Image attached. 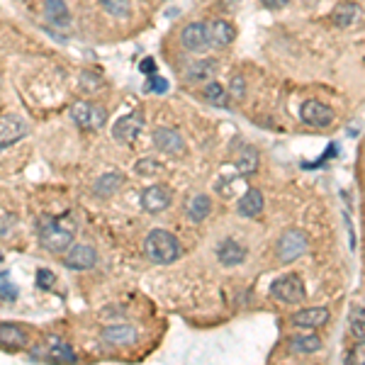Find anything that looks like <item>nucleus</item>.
Listing matches in <instances>:
<instances>
[{
    "instance_id": "19",
    "label": "nucleus",
    "mask_w": 365,
    "mask_h": 365,
    "mask_svg": "<svg viewBox=\"0 0 365 365\" xmlns=\"http://www.w3.org/2000/svg\"><path fill=\"white\" fill-rule=\"evenodd\" d=\"M207 30H209V44H212V47L222 49V47H229V44L236 40L234 25H231V22H226V20L207 22Z\"/></svg>"
},
{
    "instance_id": "8",
    "label": "nucleus",
    "mask_w": 365,
    "mask_h": 365,
    "mask_svg": "<svg viewBox=\"0 0 365 365\" xmlns=\"http://www.w3.org/2000/svg\"><path fill=\"white\" fill-rule=\"evenodd\" d=\"M30 134V124L20 115H0V151L22 141Z\"/></svg>"
},
{
    "instance_id": "1",
    "label": "nucleus",
    "mask_w": 365,
    "mask_h": 365,
    "mask_svg": "<svg viewBox=\"0 0 365 365\" xmlns=\"http://www.w3.org/2000/svg\"><path fill=\"white\" fill-rule=\"evenodd\" d=\"M37 236L44 251L49 253H64L74 243L76 224L69 217H44L37 226Z\"/></svg>"
},
{
    "instance_id": "34",
    "label": "nucleus",
    "mask_w": 365,
    "mask_h": 365,
    "mask_svg": "<svg viewBox=\"0 0 365 365\" xmlns=\"http://www.w3.org/2000/svg\"><path fill=\"white\" fill-rule=\"evenodd\" d=\"M146 91L149 93H166L168 91V81L161 79V76H149V83H146Z\"/></svg>"
},
{
    "instance_id": "32",
    "label": "nucleus",
    "mask_w": 365,
    "mask_h": 365,
    "mask_svg": "<svg viewBox=\"0 0 365 365\" xmlns=\"http://www.w3.org/2000/svg\"><path fill=\"white\" fill-rule=\"evenodd\" d=\"M226 93H229V98H234V100H243V98H246V79H243V76H234L229 88H226Z\"/></svg>"
},
{
    "instance_id": "17",
    "label": "nucleus",
    "mask_w": 365,
    "mask_h": 365,
    "mask_svg": "<svg viewBox=\"0 0 365 365\" xmlns=\"http://www.w3.org/2000/svg\"><path fill=\"white\" fill-rule=\"evenodd\" d=\"M263 204H265L263 192L258 190V187H248V190L239 197V202H236V212H239V217L253 219L263 212Z\"/></svg>"
},
{
    "instance_id": "28",
    "label": "nucleus",
    "mask_w": 365,
    "mask_h": 365,
    "mask_svg": "<svg viewBox=\"0 0 365 365\" xmlns=\"http://www.w3.org/2000/svg\"><path fill=\"white\" fill-rule=\"evenodd\" d=\"M47 358H49V361H54V363H76V361H79L76 353H74V348H71L69 344H54L52 348H49Z\"/></svg>"
},
{
    "instance_id": "18",
    "label": "nucleus",
    "mask_w": 365,
    "mask_h": 365,
    "mask_svg": "<svg viewBox=\"0 0 365 365\" xmlns=\"http://www.w3.org/2000/svg\"><path fill=\"white\" fill-rule=\"evenodd\" d=\"M358 20H361V5L351 3V0H344V3H339L331 10V22H334L336 27H341V30L353 27Z\"/></svg>"
},
{
    "instance_id": "35",
    "label": "nucleus",
    "mask_w": 365,
    "mask_h": 365,
    "mask_svg": "<svg viewBox=\"0 0 365 365\" xmlns=\"http://www.w3.org/2000/svg\"><path fill=\"white\" fill-rule=\"evenodd\" d=\"M139 69H141V74H146V76H153V74H156V64H153V59H144Z\"/></svg>"
},
{
    "instance_id": "6",
    "label": "nucleus",
    "mask_w": 365,
    "mask_h": 365,
    "mask_svg": "<svg viewBox=\"0 0 365 365\" xmlns=\"http://www.w3.org/2000/svg\"><path fill=\"white\" fill-rule=\"evenodd\" d=\"M144 124H146V117H144L141 110H134V112L124 115L122 120L115 122L112 127V139L122 144V146H132L137 139L141 137Z\"/></svg>"
},
{
    "instance_id": "3",
    "label": "nucleus",
    "mask_w": 365,
    "mask_h": 365,
    "mask_svg": "<svg viewBox=\"0 0 365 365\" xmlns=\"http://www.w3.org/2000/svg\"><path fill=\"white\" fill-rule=\"evenodd\" d=\"M307 251H309V239L302 229H297V226L285 229L283 234H280L278 243H275V256H278V261L283 265L295 263L297 258H302Z\"/></svg>"
},
{
    "instance_id": "24",
    "label": "nucleus",
    "mask_w": 365,
    "mask_h": 365,
    "mask_svg": "<svg viewBox=\"0 0 365 365\" xmlns=\"http://www.w3.org/2000/svg\"><path fill=\"white\" fill-rule=\"evenodd\" d=\"M322 348V339L317 334H300L290 339V351L297 356H312Z\"/></svg>"
},
{
    "instance_id": "20",
    "label": "nucleus",
    "mask_w": 365,
    "mask_h": 365,
    "mask_svg": "<svg viewBox=\"0 0 365 365\" xmlns=\"http://www.w3.org/2000/svg\"><path fill=\"white\" fill-rule=\"evenodd\" d=\"M30 339H27V331L20 329L18 324H0V346L8 348V351H22L27 348Z\"/></svg>"
},
{
    "instance_id": "37",
    "label": "nucleus",
    "mask_w": 365,
    "mask_h": 365,
    "mask_svg": "<svg viewBox=\"0 0 365 365\" xmlns=\"http://www.w3.org/2000/svg\"><path fill=\"white\" fill-rule=\"evenodd\" d=\"M0 261H3V253H0Z\"/></svg>"
},
{
    "instance_id": "7",
    "label": "nucleus",
    "mask_w": 365,
    "mask_h": 365,
    "mask_svg": "<svg viewBox=\"0 0 365 365\" xmlns=\"http://www.w3.org/2000/svg\"><path fill=\"white\" fill-rule=\"evenodd\" d=\"M64 265L69 270H91L98 265V251L91 243H71L66 248Z\"/></svg>"
},
{
    "instance_id": "13",
    "label": "nucleus",
    "mask_w": 365,
    "mask_h": 365,
    "mask_svg": "<svg viewBox=\"0 0 365 365\" xmlns=\"http://www.w3.org/2000/svg\"><path fill=\"white\" fill-rule=\"evenodd\" d=\"M100 336L110 346H134L137 339H139L137 329L129 324H110L100 331Z\"/></svg>"
},
{
    "instance_id": "12",
    "label": "nucleus",
    "mask_w": 365,
    "mask_h": 365,
    "mask_svg": "<svg viewBox=\"0 0 365 365\" xmlns=\"http://www.w3.org/2000/svg\"><path fill=\"white\" fill-rule=\"evenodd\" d=\"M153 146L161 153H168V156H178V153L185 151V139L178 129L173 127H158L153 129Z\"/></svg>"
},
{
    "instance_id": "9",
    "label": "nucleus",
    "mask_w": 365,
    "mask_h": 365,
    "mask_svg": "<svg viewBox=\"0 0 365 365\" xmlns=\"http://www.w3.org/2000/svg\"><path fill=\"white\" fill-rule=\"evenodd\" d=\"M300 120L314 129H324L334 122V110L322 100H304L300 108Z\"/></svg>"
},
{
    "instance_id": "23",
    "label": "nucleus",
    "mask_w": 365,
    "mask_h": 365,
    "mask_svg": "<svg viewBox=\"0 0 365 365\" xmlns=\"http://www.w3.org/2000/svg\"><path fill=\"white\" fill-rule=\"evenodd\" d=\"M44 18L57 27L71 25V13H69V8H66L64 0H44Z\"/></svg>"
},
{
    "instance_id": "14",
    "label": "nucleus",
    "mask_w": 365,
    "mask_h": 365,
    "mask_svg": "<svg viewBox=\"0 0 365 365\" xmlns=\"http://www.w3.org/2000/svg\"><path fill=\"white\" fill-rule=\"evenodd\" d=\"M212 207L214 202L207 192H195V195H190V200L185 202V214L192 224H200L212 214Z\"/></svg>"
},
{
    "instance_id": "5",
    "label": "nucleus",
    "mask_w": 365,
    "mask_h": 365,
    "mask_svg": "<svg viewBox=\"0 0 365 365\" xmlns=\"http://www.w3.org/2000/svg\"><path fill=\"white\" fill-rule=\"evenodd\" d=\"M71 120L86 132H98L108 122V110L98 103H76L71 108Z\"/></svg>"
},
{
    "instance_id": "21",
    "label": "nucleus",
    "mask_w": 365,
    "mask_h": 365,
    "mask_svg": "<svg viewBox=\"0 0 365 365\" xmlns=\"http://www.w3.org/2000/svg\"><path fill=\"white\" fill-rule=\"evenodd\" d=\"M122 185H124V175L117 173V170H110V173L100 175V178L93 182V195L100 197V200H108L115 192H120Z\"/></svg>"
},
{
    "instance_id": "10",
    "label": "nucleus",
    "mask_w": 365,
    "mask_h": 365,
    "mask_svg": "<svg viewBox=\"0 0 365 365\" xmlns=\"http://www.w3.org/2000/svg\"><path fill=\"white\" fill-rule=\"evenodd\" d=\"M141 209L149 214H158V212H166V209L170 207V202H173V192H170V187L166 185H149L141 190Z\"/></svg>"
},
{
    "instance_id": "4",
    "label": "nucleus",
    "mask_w": 365,
    "mask_h": 365,
    "mask_svg": "<svg viewBox=\"0 0 365 365\" xmlns=\"http://www.w3.org/2000/svg\"><path fill=\"white\" fill-rule=\"evenodd\" d=\"M270 295L285 304H302L307 300V290H304L302 278L295 273L280 275V278L270 285Z\"/></svg>"
},
{
    "instance_id": "29",
    "label": "nucleus",
    "mask_w": 365,
    "mask_h": 365,
    "mask_svg": "<svg viewBox=\"0 0 365 365\" xmlns=\"http://www.w3.org/2000/svg\"><path fill=\"white\" fill-rule=\"evenodd\" d=\"M161 168H163V166L158 163L153 156H144V158H139V161L134 163V173L141 175V178H151V175H156Z\"/></svg>"
},
{
    "instance_id": "22",
    "label": "nucleus",
    "mask_w": 365,
    "mask_h": 365,
    "mask_svg": "<svg viewBox=\"0 0 365 365\" xmlns=\"http://www.w3.org/2000/svg\"><path fill=\"white\" fill-rule=\"evenodd\" d=\"M258 163H261V156H258L256 149L243 146L239 151V156H236V161H234V168L241 178H248V175H253L258 170Z\"/></svg>"
},
{
    "instance_id": "36",
    "label": "nucleus",
    "mask_w": 365,
    "mask_h": 365,
    "mask_svg": "<svg viewBox=\"0 0 365 365\" xmlns=\"http://www.w3.org/2000/svg\"><path fill=\"white\" fill-rule=\"evenodd\" d=\"M261 3L265 5V8H270V10H280V8H285L290 0H261Z\"/></svg>"
},
{
    "instance_id": "30",
    "label": "nucleus",
    "mask_w": 365,
    "mask_h": 365,
    "mask_svg": "<svg viewBox=\"0 0 365 365\" xmlns=\"http://www.w3.org/2000/svg\"><path fill=\"white\" fill-rule=\"evenodd\" d=\"M0 300H5V302H15V300H18V285L10 280L8 270H3V273H0Z\"/></svg>"
},
{
    "instance_id": "33",
    "label": "nucleus",
    "mask_w": 365,
    "mask_h": 365,
    "mask_svg": "<svg viewBox=\"0 0 365 365\" xmlns=\"http://www.w3.org/2000/svg\"><path fill=\"white\" fill-rule=\"evenodd\" d=\"M54 283H57V275H54L52 270L49 268L37 270V287H42V290H52Z\"/></svg>"
},
{
    "instance_id": "27",
    "label": "nucleus",
    "mask_w": 365,
    "mask_h": 365,
    "mask_svg": "<svg viewBox=\"0 0 365 365\" xmlns=\"http://www.w3.org/2000/svg\"><path fill=\"white\" fill-rule=\"evenodd\" d=\"M100 5L112 18H129L132 15V0H100Z\"/></svg>"
},
{
    "instance_id": "2",
    "label": "nucleus",
    "mask_w": 365,
    "mask_h": 365,
    "mask_svg": "<svg viewBox=\"0 0 365 365\" xmlns=\"http://www.w3.org/2000/svg\"><path fill=\"white\" fill-rule=\"evenodd\" d=\"M144 256L156 265H170L182 256L180 239L166 229H153L144 239Z\"/></svg>"
},
{
    "instance_id": "15",
    "label": "nucleus",
    "mask_w": 365,
    "mask_h": 365,
    "mask_svg": "<svg viewBox=\"0 0 365 365\" xmlns=\"http://www.w3.org/2000/svg\"><path fill=\"white\" fill-rule=\"evenodd\" d=\"M329 309L326 307H307L292 314V324L300 329H319V326L329 324Z\"/></svg>"
},
{
    "instance_id": "11",
    "label": "nucleus",
    "mask_w": 365,
    "mask_h": 365,
    "mask_svg": "<svg viewBox=\"0 0 365 365\" xmlns=\"http://www.w3.org/2000/svg\"><path fill=\"white\" fill-rule=\"evenodd\" d=\"M180 42L187 52L192 54H202L207 52L212 44H209V30H207V22H190V25L182 27L180 32Z\"/></svg>"
},
{
    "instance_id": "26",
    "label": "nucleus",
    "mask_w": 365,
    "mask_h": 365,
    "mask_svg": "<svg viewBox=\"0 0 365 365\" xmlns=\"http://www.w3.org/2000/svg\"><path fill=\"white\" fill-rule=\"evenodd\" d=\"M202 98L209 105H217V108H226V103H229V93H226V88L219 81H207V83H204Z\"/></svg>"
},
{
    "instance_id": "25",
    "label": "nucleus",
    "mask_w": 365,
    "mask_h": 365,
    "mask_svg": "<svg viewBox=\"0 0 365 365\" xmlns=\"http://www.w3.org/2000/svg\"><path fill=\"white\" fill-rule=\"evenodd\" d=\"M219 69V61L217 59H200L197 64H192L187 69V79L192 83H202V81H209Z\"/></svg>"
},
{
    "instance_id": "31",
    "label": "nucleus",
    "mask_w": 365,
    "mask_h": 365,
    "mask_svg": "<svg viewBox=\"0 0 365 365\" xmlns=\"http://www.w3.org/2000/svg\"><path fill=\"white\" fill-rule=\"evenodd\" d=\"M363 324H365V314H363V307H358L356 312H353V317H351V334L356 336L358 344H363V341H365Z\"/></svg>"
},
{
    "instance_id": "16",
    "label": "nucleus",
    "mask_w": 365,
    "mask_h": 365,
    "mask_svg": "<svg viewBox=\"0 0 365 365\" xmlns=\"http://www.w3.org/2000/svg\"><path fill=\"white\" fill-rule=\"evenodd\" d=\"M243 258H246V248H243V243H239L236 239H222L217 243V261L226 265V268L241 265Z\"/></svg>"
}]
</instances>
